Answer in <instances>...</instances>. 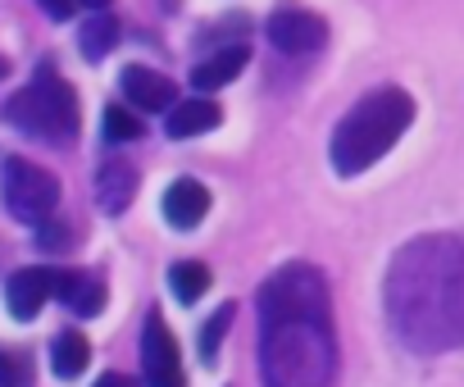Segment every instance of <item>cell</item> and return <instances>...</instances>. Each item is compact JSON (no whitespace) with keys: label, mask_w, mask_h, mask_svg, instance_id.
I'll list each match as a JSON object with an SVG mask.
<instances>
[{"label":"cell","mask_w":464,"mask_h":387,"mask_svg":"<svg viewBox=\"0 0 464 387\" xmlns=\"http://www.w3.org/2000/svg\"><path fill=\"white\" fill-rule=\"evenodd\" d=\"M260 373L265 387H333V296L314 265H283L260 287Z\"/></svg>","instance_id":"1"},{"label":"cell","mask_w":464,"mask_h":387,"mask_svg":"<svg viewBox=\"0 0 464 387\" xmlns=\"http://www.w3.org/2000/svg\"><path fill=\"white\" fill-rule=\"evenodd\" d=\"M382 301L392 333L414 355L464 346V242L450 233L405 242L387 265Z\"/></svg>","instance_id":"2"},{"label":"cell","mask_w":464,"mask_h":387,"mask_svg":"<svg viewBox=\"0 0 464 387\" xmlns=\"http://www.w3.org/2000/svg\"><path fill=\"white\" fill-rule=\"evenodd\" d=\"M414 123V101L410 92L401 87H378L369 96H360L342 123L333 128V141H328V160L342 178H355V173H369L401 137L405 128Z\"/></svg>","instance_id":"3"},{"label":"cell","mask_w":464,"mask_h":387,"mask_svg":"<svg viewBox=\"0 0 464 387\" xmlns=\"http://www.w3.org/2000/svg\"><path fill=\"white\" fill-rule=\"evenodd\" d=\"M5 119L24 137H37L46 146H69L78 137V92L51 64H42L37 78L24 92H14V101L5 105Z\"/></svg>","instance_id":"4"},{"label":"cell","mask_w":464,"mask_h":387,"mask_svg":"<svg viewBox=\"0 0 464 387\" xmlns=\"http://www.w3.org/2000/svg\"><path fill=\"white\" fill-rule=\"evenodd\" d=\"M0 201H5V210L28 224V228H42L55 219L60 210V178L24 155H10L5 164H0Z\"/></svg>","instance_id":"5"},{"label":"cell","mask_w":464,"mask_h":387,"mask_svg":"<svg viewBox=\"0 0 464 387\" xmlns=\"http://www.w3.org/2000/svg\"><path fill=\"white\" fill-rule=\"evenodd\" d=\"M269 42L278 55H314L328 42V24L319 15H310L305 5H278L265 24Z\"/></svg>","instance_id":"6"},{"label":"cell","mask_w":464,"mask_h":387,"mask_svg":"<svg viewBox=\"0 0 464 387\" xmlns=\"http://www.w3.org/2000/svg\"><path fill=\"white\" fill-rule=\"evenodd\" d=\"M141 373H146V387H182L178 342L169 324L160 319V310H150L141 324Z\"/></svg>","instance_id":"7"},{"label":"cell","mask_w":464,"mask_h":387,"mask_svg":"<svg viewBox=\"0 0 464 387\" xmlns=\"http://www.w3.org/2000/svg\"><path fill=\"white\" fill-rule=\"evenodd\" d=\"M119 92H123L128 105H137L146 114H169L178 105V82L155 73V69H146V64H128L123 78H119Z\"/></svg>","instance_id":"8"},{"label":"cell","mask_w":464,"mask_h":387,"mask_svg":"<svg viewBox=\"0 0 464 387\" xmlns=\"http://www.w3.org/2000/svg\"><path fill=\"white\" fill-rule=\"evenodd\" d=\"M205 210H209V191H205V182H196V178H178V182H169V191H164V224H169V228L191 233V228L205 219Z\"/></svg>","instance_id":"9"},{"label":"cell","mask_w":464,"mask_h":387,"mask_svg":"<svg viewBox=\"0 0 464 387\" xmlns=\"http://www.w3.org/2000/svg\"><path fill=\"white\" fill-rule=\"evenodd\" d=\"M55 296V269H19L5 283V305L14 319H37V310Z\"/></svg>","instance_id":"10"},{"label":"cell","mask_w":464,"mask_h":387,"mask_svg":"<svg viewBox=\"0 0 464 387\" xmlns=\"http://www.w3.org/2000/svg\"><path fill=\"white\" fill-rule=\"evenodd\" d=\"M246 64H251V46H246V42L223 46V51L205 55V60L191 69V87H196V92H218V87H227L232 78H237Z\"/></svg>","instance_id":"11"},{"label":"cell","mask_w":464,"mask_h":387,"mask_svg":"<svg viewBox=\"0 0 464 387\" xmlns=\"http://www.w3.org/2000/svg\"><path fill=\"white\" fill-rule=\"evenodd\" d=\"M55 296H60L73 314L92 319V314H101V305H105V283H101L96 274H82V269H55Z\"/></svg>","instance_id":"12"},{"label":"cell","mask_w":464,"mask_h":387,"mask_svg":"<svg viewBox=\"0 0 464 387\" xmlns=\"http://www.w3.org/2000/svg\"><path fill=\"white\" fill-rule=\"evenodd\" d=\"M137 197V169L128 160H105L96 173V201L105 215H123Z\"/></svg>","instance_id":"13"},{"label":"cell","mask_w":464,"mask_h":387,"mask_svg":"<svg viewBox=\"0 0 464 387\" xmlns=\"http://www.w3.org/2000/svg\"><path fill=\"white\" fill-rule=\"evenodd\" d=\"M218 123H223V110H218L214 101L187 96V101H178V105L169 110L164 132H169L173 141H182V137H200V132H209V128H218Z\"/></svg>","instance_id":"14"},{"label":"cell","mask_w":464,"mask_h":387,"mask_svg":"<svg viewBox=\"0 0 464 387\" xmlns=\"http://www.w3.org/2000/svg\"><path fill=\"white\" fill-rule=\"evenodd\" d=\"M87 360H92V342H87V333L64 328V333L51 342V369H55V378L73 382V378L87 369Z\"/></svg>","instance_id":"15"},{"label":"cell","mask_w":464,"mask_h":387,"mask_svg":"<svg viewBox=\"0 0 464 387\" xmlns=\"http://www.w3.org/2000/svg\"><path fill=\"white\" fill-rule=\"evenodd\" d=\"M205 287H209V269L200 260H178L169 269V292L178 296V305H196L205 296Z\"/></svg>","instance_id":"16"},{"label":"cell","mask_w":464,"mask_h":387,"mask_svg":"<svg viewBox=\"0 0 464 387\" xmlns=\"http://www.w3.org/2000/svg\"><path fill=\"white\" fill-rule=\"evenodd\" d=\"M78 46H82V55H87V60H105V55L119 46V19H110V15L87 19V24H82V33H78Z\"/></svg>","instance_id":"17"},{"label":"cell","mask_w":464,"mask_h":387,"mask_svg":"<svg viewBox=\"0 0 464 387\" xmlns=\"http://www.w3.org/2000/svg\"><path fill=\"white\" fill-rule=\"evenodd\" d=\"M101 137L105 141H114V146H123V141H137V137H146L141 132V119L128 110V105H105V114H101Z\"/></svg>","instance_id":"18"},{"label":"cell","mask_w":464,"mask_h":387,"mask_svg":"<svg viewBox=\"0 0 464 387\" xmlns=\"http://www.w3.org/2000/svg\"><path fill=\"white\" fill-rule=\"evenodd\" d=\"M232 314H237V305L223 301V305L205 319V328H200V337H196V346H200V360H205V364H214V360H218V346H223V333H227Z\"/></svg>","instance_id":"19"},{"label":"cell","mask_w":464,"mask_h":387,"mask_svg":"<svg viewBox=\"0 0 464 387\" xmlns=\"http://www.w3.org/2000/svg\"><path fill=\"white\" fill-rule=\"evenodd\" d=\"M28 382V364L10 351H0V387H24Z\"/></svg>","instance_id":"20"},{"label":"cell","mask_w":464,"mask_h":387,"mask_svg":"<svg viewBox=\"0 0 464 387\" xmlns=\"http://www.w3.org/2000/svg\"><path fill=\"white\" fill-rule=\"evenodd\" d=\"M37 242H42V251H64V247H69V228L51 219V224L37 228Z\"/></svg>","instance_id":"21"},{"label":"cell","mask_w":464,"mask_h":387,"mask_svg":"<svg viewBox=\"0 0 464 387\" xmlns=\"http://www.w3.org/2000/svg\"><path fill=\"white\" fill-rule=\"evenodd\" d=\"M37 5H42V10L51 15V19H60V24H64V19H73L78 0H37Z\"/></svg>","instance_id":"22"},{"label":"cell","mask_w":464,"mask_h":387,"mask_svg":"<svg viewBox=\"0 0 464 387\" xmlns=\"http://www.w3.org/2000/svg\"><path fill=\"white\" fill-rule=\"evenodd\" d=\"M92 387H137V382H132L128 373H101V378H96Z\"/></svg>","instance_id":"23"},{"label":"cell","mask_w":464,"mask_h":387,"mask_svg":"<svg viewBox=\"0 0 464 387\" xmlns=\"http://www.w3.org/2000/svg\"><path fill=\"white\" fill-rule=\"evenodd\" d=\"M78 5H92V10H105V5H110V0H78Z\"/></svg>","instance_id":"24"}]
</instances>
